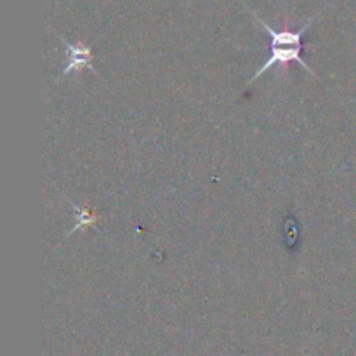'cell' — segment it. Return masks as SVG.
I'll return each instance as SVG.
<instances>
[{
	"label": "cell",
	"instance_id": "obj_1",
	"mask_svg": "<svg viewBox=\"0 0 356 356\" xmlns=\"http://www.w3.org/2000/svg\"><path fill=\"white\" fill-rule=\"evenodd\" d=\"M250 14H252V17L256 19V23L259 24L261 28H263L264 31H266L268 35H270L271 38V52H270V58H268V61L264 63L263 66H261L259 70H257L256 73H254L252 79L247 82V87L252 86L254 82H256L259 76H263L264 73L270 72L273 66H285L289 65V63H299V66H301L302 70H306V72L309 73V75H315V72H313L312 68L308 66V63L302 59V37H305L306 31L312 28V24L315 23L316 16H312L308 21H306V24H302L301 30L298 31H292V30H285V31H278L275 30V28H271L270 24L266 23L264 19H261L259 16H257L254 10H250Z\"/></svg>",
	"mask_w": 356,
	"mask_h": 356
},
{
	"label": "cell",
	"instance_id": "obj_2",
	"mask_svg": "<svg viewBox=\"0 0 356 356\" xmlns=\"http://www.w3.org/2000/svg\"><path fill=\"white\" fill-rule=\"evenodd\" d=\"M63 45H65V65H63V73L61 76L73 75V73L82 72L83 68H89L90 72H94L97 75V70L94 68V56L90 45L79 42V44H72V42L66 40L65 37H61Z\"/></svg>",
	"mask_w": 356,
	"mask_h": 356
},
{
	"label": "cell",
	"instance_id": "obj_3",
	"mask_svg": "<svg viewBox=\"0 0 356 356\" xmlns=\"http://www.w3.org/2000/svg\"><path fill=\"white\" fill-rule=\"evenodd\" d=\"M70 205H72L73 207V211H75V214H76V222H75V226H73L72 229H70L68 233H66V236L65 238H68V236H72L73 233H76L79 232V229H87V228H90V226H94V225H97V216L96 214H92V212L89 211V209L87 207H79V205H75L73 204V202H70Z\"/></svg>",
	"mask_w": 356,
	"mask_h": 356
}]
</instances>
